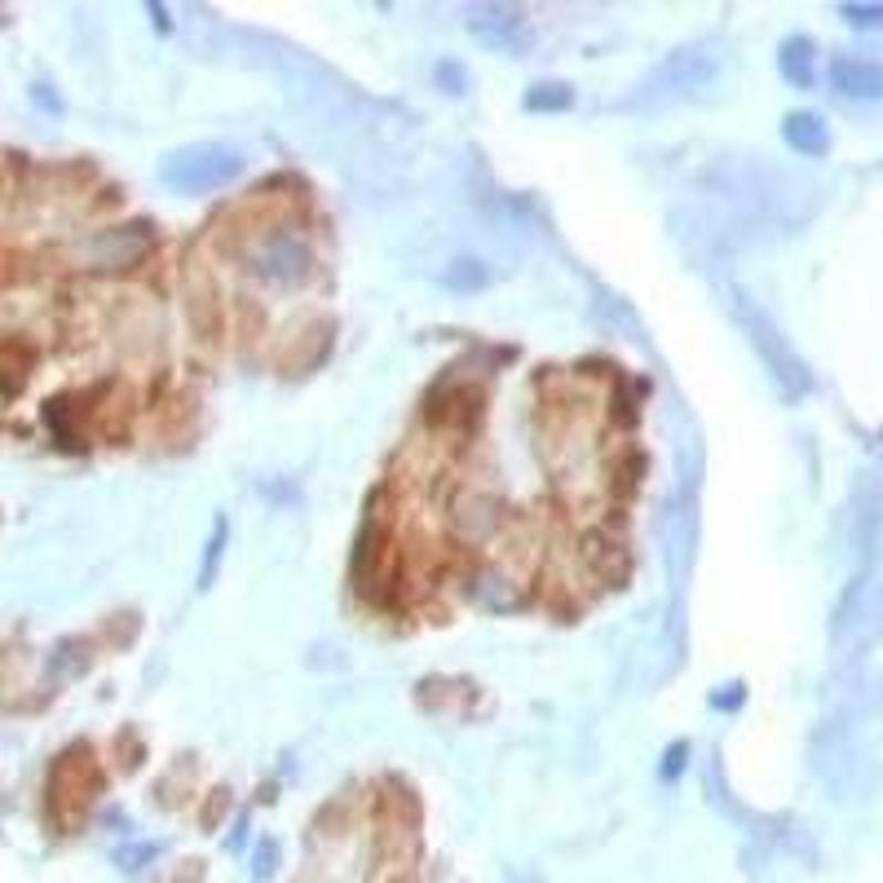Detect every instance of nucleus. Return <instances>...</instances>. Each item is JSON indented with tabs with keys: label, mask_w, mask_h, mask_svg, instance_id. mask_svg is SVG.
Masks as SVG:
<instances>
[{
	"label": "nucleus",
	"mask_w": 883,
	"mask_h": 883,
	"mask_svg": "<svg viewBox=\"0 0 883 883\" xmlns=\"http://www.w3.org/2000/svg\"><path fill=\"white\" fill-rule=\"evenodd\" d=\"M221 548H226V521H217V530H212V543H208V561H204V574H199V588H208V579L217 574Z\"/></svg>",
	"instance_id": "nucleus-16"
},
{
	"label": "nucleus",
	"mask_w": 883,
	"mask_h": 883,
	"mask_svg": "<svg viewBox=\"0 0 883 883\" xmlns=\"http://www.w3.org/2000/svg\"><path fill=\"white\" fill-rule=\"evenodd\" d=\"M186 319H190L195 341H204V345H212L221 336V323H226V310H221V297L212 288V274L204 266H195V261L186 270Z\"/></svg>",
	"instance_id": "nucleus-6"
},
{
	"label": "nucleus",
	"mask_w": 883,
	"mask_h": 883,
	"mask_svg": "<svg viewBox=\"0 0 883 883\" xmlns=\"http://www.w3.org/2000/svg\"><path fill=\"white\" fill-rule=\"evenodd\" d=\"M681 765H685V742H676V747L667 751V765H663V778H676V773H681Z\"/></svg>",
	"instance_id": "nucleus-19"
},
{
	"label": "nucleus",
	"mask_w": 883,
	"mask_h": 883,
	"mask_svg": "<svg viewBox=\"0 0 883 883\" xmlns=\"http://www.w3.org/2000/svg\"><path fill=\"white\" fill-rule=\"evenodd\" d=\"M243 173V155L226 142H190L159 159V181L177 195H212L226 190Z\"/></svg>",
	"instance_id": "nucleus-2"
},
{
	"label": "nucleus",
	"mask_w": 883,
	"mask_h": 883,
	"mask_svg": "<svg viewBox=\"0 0 883 883\" xmlns=\"http://www.w3.org/2000/svg\"><path fill=\"white\" fill-rule=\"evenodd\" d=\"M782 137H787V146L800 150V155H827V150H831L827 120L813 115V111H791L787 124H782Z\"/></svg>",
	"instance_id": "nucleus-12"
},
{
	"label": "nucleus",
	"mask_w": 883,
	"mask_h": 883,
	"mask_svg": "<svg viewBox=\"0 0 883 883\" xmlns=\"http://www.w3.org/2000/svg\"><path fill=\"white\" fill-rule=\"evenodd\" d=\"M481 412H486V394H481V385H472V381H455V376L442 381L438 389L425 398V425L438 429V434H459V438H468V434L477 429Z\"/></svg>",
	"instance_id": "nucleus-5"
},
{
	"label": "nucleus",
	"mask_w": 883,
	"mask_h": 883,
	"mask_svg": "<svg viewBox=\"0 0 883 883\" xmlns=\"http://www.w3.org/2000/svg\"><path fill=\"white\" fill-rule=\"evenodd\" d=\"M102 791V773L89 756V747H71L58 756V765L49 769V818L62 827V831H75L93 800Z\"/></svg>",
	"instance_id": "nucleus-3"
},
{
	"label": "nucleus",
	"mask_w": 883,
	"mask_h": 883,
	"mask_svg": "<svg viewBox=\"0 0 883 883\" xmlns=\"http://www.w3.org/2000/svg\"><path fill=\"white\" fill-rule=\"evenodd\" d=\"M446 526L459 543H490L508 526V508L490 486L464 481L446 495Z\"/></svg>",
	"instance_id": "nucleus-4"
},
{
	"label": "nucleus",
	"mask_w": 883,
	"mask_h": 883,
	"mask_svg": "<svg viewBox=\"0 0 883 883\" xmlns=\"http://www.w3.org/2000/svg\"><path fill=\"white\" fill-rule=\"evenodd\" d=\"M442 283H446L450 292H459V297H472V292H481V288L490 283V270H486V261H477V257H455V261L446 266Z\"/></svg>",
	"instance_id": "nucleus-14"
},
{
	"label": "nucleus",
	"mask_w": 883,
	"mask_h": 883,
	"mask_svg": "<svg viewBox=\"0 0 883 883\" xmlns=\"http://www.w3.org/2000/svg\"><path fill=\"white\" fill-rule=\"evenodd\" d=\"M235 261L248 274V283H257L261 292H301L319 270V257H314L297 212L261 221Z\"/></svg>",
	"instance_id": "nucleus-1"
},
{
	"label": "nucleus",
	"mask_w": 883,
	"mask_h": 883,
	"mask_svg": "<svg viewBox=\"0 0 883 883\" xmlns=\"http://www.w3.org/2000/svg\"><path fill=\"white\" fill-rule=\"evenodd\" d=\"M472 596L486 605V610H517L521 601H526V592H521V579L508 570V565H481L477 574H472Z\"/></svg>",
	"instance_id": "nucleus-9"
},
{
	"label": "nucleus",
	"mask_w": 883,
	"mask_h": 883,
	"mask_svg": "<svg viewBox=\"0 0 883 883\" xmlns=\"http://www.w3.org/2000/svg\"><path fill=\"white\" fill-rule=\"evenodd\" d=\"M711 75H716V62L703 58V53H689V49H685V53H672V58H667L650 80H645V89L667 97V93H681V89H698V84H707Z\"/></svg>",
	"instance_id": "nucleus-8"
},
{
	"label": "nucleus",
	"mask_w": 883,
	"mask_h": 883,
	"mask_svg": "<svg viewBox=\"0 0 883 883\" xmlns=\"http://www.w3.org/2000/svg\"><path fill=\"white\" fill-rule=\"evenodd\" d=\"M468 27H472V35H481L486 44L508 49L512 35L521 31V9H512V4H486V9H472V13H468Z\"/></svg>",
	"instance_id": "nucleus-11"
},
{
	"label": "nucleus",
	"mask_w": 883,
	"mask_h": 883,
	"mask_svg": "<svg viewBox=\"0 0 883 883\" xmlns=\"http://www.w3.org/2000/svg\"><path fill=\"white\" fill-rule=\"evenodd\" d=\"M438 84H450V93H464L468 89V75L459 62H438Z\"/></svg>",
	"instance_id": "nucleus-18"
},
{
	"label": "nucleus",
	"mask_w": 883,
	"mask_h": 883,
	"mask_svg": "<svg viewBox=\"0 0 883 883\" xmlns=\"http://www.w3.org/2000/svg\"><path fill=\"white\" fill-rule=\"evenodd\" d=\"M853 27H883V4H844L840 9Z\"/></svg>",
	"instance_id": "nucleus-17"
},
{
	"label": "nucleus",
	"mask_w": 883,
	"mask_h": 883,
	"mask_svg": "<svg viewBox=\"0 0 883 883\" xmlns=\"http://www.w3.org/2000/svg\"><path fill=\"white\" fill-rule=\"evenodd\" d=\"M831 84L844 97H880L883 93V66L866 58H835L831 62Z\"/></svg>",
	"instance_id": "nucleus-10"
},
{
	"label": "nucleus",
	"mask_w": 883,
	"mask_h": 883,
	"mask_svg": "<svg viewBox=\"0 0 883 883\" xmlns=\"http://www.w3.org/2000/svg\"><path fill=\"white\" fill-rule=\"evenodd\" d=\"M574 106V89L570 84H534L526 93V111L548 115V111H570Z\"/></svg>",
	"instance_id": "nucleus-15"
},
{
	"label": "nucleus",
	"mask_w": 883,
	"mask_h": 883,
	"mask_svg": "<svg viewBox=\"0 0 883 883\" xmlns=\"http://www.w3.org/2000/svg\"><path fill=\"white\" fill-rule=\"evenodd\" d=\"M711 703H716V707H738V703H742V689L734 685V694H716Z\"/></svg>",
	"instance_id": "nucleus-20"
},
{
	"label": "nucleus",
	"mask_w": 883,
	"mask_h": 883,
	"mask_svg": "<svg viewBox=\"0 0 883 883\" xmlns=\"http://www.w3.org/2000/svg\"><path fill=\"white\" fill-rule=\"evenodd\" d=\"M778 66H782V75H787L796 89H809V84H813V40L791 35V40L782 44V53H778Z\"/></svg>",
	"instance_id": "nucleus-13"
},
{
	"label": "nucleus",
	"mask_w": 883,
	"mask_h": 883,
	"mask_svg": "<svg viewBox=\"0 0 883 883\" xmlns=\"http://www.w3.org/2000/svg\"><path fill=\"white\" fill-rule=\"evenodd\" d=\"M155 248V235L150 226H120V230H102L97 239L84 243V257L93 266H106V270H120V266H137L146 252Z\"/></svg>",
	"instance_id": "nucleus-7"
}]
</instances>
